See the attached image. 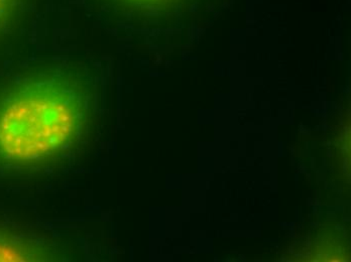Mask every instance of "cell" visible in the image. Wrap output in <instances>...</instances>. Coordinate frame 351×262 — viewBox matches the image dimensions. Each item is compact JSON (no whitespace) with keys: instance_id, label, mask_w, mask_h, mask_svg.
<instances>
[{"instance_id":"obj_2","label":"cell","mask_w":351,"mask_h":262,"mask_svg":"<svg viewBox=\"0 0 351 262\" xmlns=\"http://www.w3.org/2000/svg\"><path fill=\"white\" fill-rule=\"evenodd\" d=\"M132 6H138V8H160V6L166 5L168 2L173 0H121Z\"/></svg>"},{"instance_id":"obj_3","label":"cell","mask_w":351,"mask_h":262,"mask_svg":"<svg viewBox=\"0 0 351 262\" xmlns=\"http://www.w3.org/2000/svg\"><path fill=\"white\" fill-rule=\"evenodd\" d=\"M10 0H0V19L5 16L6 10L10 6Z\"/></svg>"},{"instance_id":"obj_1","label":"cell","mask_w":351,"mask_h":262,"mask_svg":"<svg viewBox=\"0 0 351 262\" xmlns=\"http://www.w3.org/2000/svg\"><path fill=\"white\" fill-rule=\"evenodd\" d=\"M79 106L78 96L64 83L43 80L23 87L0 110L2 153L27 159L48 153L74 127Z\"/></svg>"}]
</instances>
